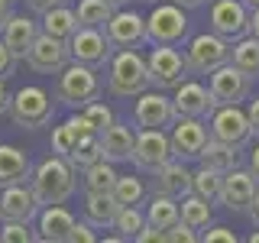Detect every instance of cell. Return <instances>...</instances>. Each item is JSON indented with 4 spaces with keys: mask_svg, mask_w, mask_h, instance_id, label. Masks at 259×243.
Returning <instances> with one entry per match:
<instances>
[{
    "mask_svg": "<svg viewBox=\"0 0 259 243\" xmlns=\"http://www.w3.org/2000/svg\"><path fill=\"white\" fill-rule=\"evenodd\" d=\"M29 188H32V194H36L39 208L65 205V201L75 194V188H78V169L71 166L65 156L52 152V156H46L36 169H32Z\"/></svg>",
    "mask_w": 259,
    "mask_h": 243,
    "instance_id": "6da1fadb",
    "label": "cell"
},
{
    "mask_svg": "<svg viewBox=\"0 0 259 243\" xmlns=\"http://www.w3.org/2000/svg\"><path fill=\"white\" fill-rule=\"evenodd\" d=\"M149 88V68L136 49H113L107 62V91L113 97H140Z\"/></svg>",
    "mask_w": 259,
    "mask_h": 243,
    "instance_id": "7a4b0ae2",
    "label": "cell"
},
{
    "mask_svg": "<svg viewBox=\"0 0 259 243\" xmlns=\"http://www.w3.org/2000/svg\"><path fill=\"white\" fill-rule=\"evenodd\" d=\"M104 91L101 75L91 65H81V62H68L59 71V88H55V97L71 110H81L88 101H97Z\"/></svg>",
    "mask_w": 259,
    "mask_h": 243,
    "instance_id": "3957f363",
    "label": "cell"
},
{
    "mask_svg": "<svg viewBox=\"0 0 259 243\" xmlns=\"http://www.w3.org/2000/svg\"><path fill=\"white\" fill-rule=\"evenodd\" d=\"M52 117H55V101L39 85H26L16 94H10V120L16 127L39 130V127L52 124Z\"/></svg>",
    "mask_w": 259,
    "mask_h": 243,
    "instance_id": "277c9868",
    "label": "cell"
},
{
    "mask_svg": "<svg viewBox=\"0 0 259 243\" xmlns=\"http://www.w3.org/2000/svg\"><path fill=\"white\" fill-rule=\"evenodd\" d=\"M188 39V16L178 4H152L146 16V43L149 46H178Z\"/></svg>",
    "mask_w": 259,
    "mask_h": 243,
    "instance_id": "5b68a950",
    "label": "cell"
},
{
    "mask_svg": "<svg viewBox=\"0 0 259 243\" xmlns=\"http://www.w3.org/2000/svg\"><path fill=\"white\" fill-rule=\"evenodd\" d=\"M207 130L214 140L233 146L237 152H243L253 140V127H249V117L240 104H217L214 113L207 117Z\"/></svg>",
    "mask_w": 259,
    "mask_h": 243,
    "instance_id": "8992f818",
    "label": "cell"
},
{
    "mask_svg": "<svg viewBox=\"0 0 259 243\" xmlns=\"http://www.w3.org/2000/svg\"><path fill=\"white\" fill-rule=\"evenodd\" d=\"M230 46L224 36H217V32H198V36L188 39V46H185V62H188V71L191 75H210L214 68H221V65L230 62Z\"/></svg>",
    "mask_w": 259,
    "mask_h": 243,
    "instance_id": "52a82bcc",
    "label": "cell"
},
{
    "mask_svg": "<svg viewBox=\"0 0 259 243\" xmlns=\"http://www.w3.org/2000/svg\"><path fill=\"white\" fill-rule=\"evenodd\" d=\"M146 68H149V88L159 91H175L191 75L185 52H178L175 46H152V52L146 55Z\"/></svg>",
    "mask_w": 259,
    "mask_h": 243,
    "instance_id": "ba28073f",
    "label": "cell"
},
{
    "mask_svg": "<svg viewBox=\"0 0 259 243\" xmlns=\"http://www.w3.org/2000/svg\"><path fill=\"white\" fill-rule=\"evenodd\" d=\"M68 52H71V62L91 65V68L101 71V68H107V62L113 55V46H110L107 32L101 26H78L68 36Z\"/></svg>",
    "mask_w": 259,
    "mask_h": 243,
    "instance_id": "9c48e42d",
    "label": "cell"
},
{
    "mask_svg": "<svg viewBox=\"0 0 259 243\" xmlns=\"http://www.w3.org/2000/svg\"><path fill=\"white\" fill-rule=\"evenodd\" d=\"M207 91L214 97V104H243L253 94V78L243 75L233 62H227L207 75Z\"/></svg>",
    "mask_w": 259,
    "mask_h": 243,
    "instance_id": "30bf717a",
    "label": "cell"
},
{
    "mask_svg": "<svg viewBox=\"0 0 259 243\" xmlns=\"http://www.w3.org/2000/svg\"><path fill=\"white\" fill-rule=\"evenodd\" d=\"M172 156V140L165 130H152V127H140L136 130V146H133V166L140 172H156L159 166H165Z\"/></svg>",
    "mask_w": 259,
    "mask_h": 243,
    "instance_id": "8fae6325",
    "label": "cell"
},
{
    "mask_svg": "<svg viewBox=\"0 0 259 243\" xmlns=\"http://www.w3.org/2000/svg\"><path fill=\"white\" fill-rule=\"evenodd\" d=\"M207 26L227 43H237L249 32V7L243 0H214L207 13Z\"/></svg>",
    "mask_w": 259,
    "mask_h": 243,
    "instance_id": "7c38bea8",
    "label": "cell"
},
{
    "mask_svg": "<svg viewBox=\"0 0 259 243\" xmlns=\"http://www.w3.org/2000/svg\"><path fill=\"white\" fill-rule=\"evenodd\" d=\"M168 140H172V156L188 162V159H198L201 149L207 146L210 140V130H207V120H198V117H175V124L168 127Z\"/></svg>",
    "mask_w": 259,
    "mask_h": 243,
    "instance_id": "4fadbf2b",
    "label": "cell"
},
{
    "mask_svg": "<svg viewBox=\"0 0 259 243\" xmlns=\"http://www.w3.org/2000/svg\"><path fill=\"white\" fill-rule=\"evenodd\" d=\"M71 62V52H68V39H55L49 32L39 29L36 43L26 52V65L36 75H59L65 65Z\"/></svg>",
    "mask_w": 259,
    "mask_h": 243,
    "instance_id": "5bb4252c",
    "label": "cell"
},
{
    "mask_svg": "<svg viewBox=\"0 0 259 243\" xmlns=\"http://www.w3.org/2000/svg\"><path fill=\"white\" fill-rule=\"evenodd\" d=\"M175 104L172 97H165V91L159 88H146V91L136 97L133 107V124L136 127H152V130H168L175 124Z\"/></svg>",
    "mask_w": 259,
    "mask_h": 243,
    "instance_id": "9a60e30c",
    "label": "cell"
},
{
    "mask_svg": "<svg viewBox=\"0 0 259 243\" xmlns=\"http://www.w3.org/2000/svg\"><path fill=\"white\" fill-rule=\"evenodd\" d=\"M256 191H259V182L253 178V172L233 166L230 172H224L221 198H217V201H221L227 211H240V214H246L249 205H253V198H256Z\"/></svg>",
    "mask_w": 259,
    "mask_h": 243,
    "instance_id": "2e32d148",
    "label": "cell"
},
{
    "mask_svg": "<svg viewBox=\"0 0 259 243\" xmlns=\"http://www.w3.org/2000/svg\"><path fill=\"white\" fill-rule=\"evenodd\" d=\"M104 32H107L110 46L113 49H136L146 43V16H140L136 10H113V16L107 20V26H104Z\"/></svg>",
    "mask_w": 259,
    "mask_h": 243,
    "instance_id": "e0dca14e",
    "label": "cell"
},
{
    "mask_svg": "<svg viewBox=\"0 0 259 243\" xmlns=\"http://www.w3.org/2000/svg\"><path fill=\"white\" fill-rule=\"evenodd\" d=\"M172 104H175V113H178V117H198V120H207L210 113H214V107H217L207 88L198 85V81H188V78L175 88Z\"/></svg>",
    "mask_w": 259,
    "mask_h": 243,
    "instance_id": "ac0fdd59",
    "label": "cell"
},
{
    "mask_svg": "<svg viewBox=\"0 0 259 243\" xmlns=\"http://www.w3.org/2000/svg\"><path fill=\"white\" fill-rule=\"evenodd\" d=\"M39 217V201L26 182L0 188V221H32Z\"/></svg>",
    "mask_w": 259,
    "mask_h": 243,
    "instance_id": "d6986e66",
    "label": "cell"
},
{
    "mask_svg": "<svg viewBox=\"0 0 259 243\" xmlns=\"http://www.w3.org/2000/svg\"><path fill=\"white\" fill-rule=\"evenodd\" d=\"M39 36V20H32V16L26 13H13L10 20L0 26V39L7 43V49L16 55V62H26V52L32 49V43H36Z\"/></svg>",
    "mask_w": 259,
    "mask_h": 243,
    "instance_id": "ffe728a7",
    "label": "cell"
},
{
    "mask_svg": "<svg viewBox=\"0 0 259 243\" xmlns=\"http://www.w3.org/2000/svg\"><path fill=\"white\" fill-rule=\"evenodd\" d=\"M191 175L185 169L182 159H168L165 166H159L156 172H152V188H156L159 194H168V198L182 201L185 194H191Z\"/></svg>",
    "mask_w": 259,
    "mask_h": 243,
    "instance_id": "44dd1931",
    "label": "cell"
},
{
    "mask_svg": "<svg viewBox=\"0 0 259 243\" xmlns=\"http://www.w3.org/2000/svg\"><path fill=\"white\" fill-rule=\"evenodd\" d=\"M75 227V217L65 205H46L39 208V230L36 237L46 243H68V233Z\"/></svg>",
    "mask_w": 259,
    "mask_h": 243,
    "instance_id": "7402d4cb",
    "label": "cell"
},
{
    "mask_svg": "<svg viewBox=\"0 0 259 243\" xmlns=\"http://www.w3.org/2000/svg\"><path fill=\"white\" fill-rule=\"evenodd\" d=\"M133 146H136V130L130 124H120V120H113V124L101 133V149H104V159L107 162H130L133 159Z\"/></svg>",
    "mask_w": 259,
    "mask_h": 243,
    "instance_id": "603a6c76",
    "label": "cell"
},
{
    "mask_svg": "<svg viewBox=\"0 0 259 243\" xmlns=\"http://www.w3.org/2000/svg\"><path fill=\"white\" fill-rule=\"evenodd\" d=\"M120 201L113 198V191H88L84 194V221L94 230H110L113 221L120 214Z\"/></svg>",
    "mask_w": 259,
    "mask_h": 243,
    "instance_id": "cb8c5ba5",
    "label": "cell"
},
{
    "mask_svg": "<svg viewBox=\"0 0 259 243\" xmlns=\"http://www.w3.org/2000/svg\"><path fill=\"white\" fill-rule=\"evenodd\" d=\"M91 133H97V130L88 124V117L84 113H71L68 120H65V124H59L52 130V152H59V156H65L68 159V152L75 149V146L84 140V136H91Z\"/></svg>",
    "mask_w": 259,
    "mask_h": 243,
    "instance_id": "d4e9b609",
    "label": "cell"
},
{
    "mask_svg": "<svg viewBox=\"0 0 259 243\" xmlns=\"http://www.w3.org/2000/svg\"><path fill=\"white\" fill-rule=\"evenodd\" d=\"M29 175H32V162H29L26 152H23L20 146H4L0 143V188L29 182Z\"/></svg>",
    "mask_w": 259,
    "mask_h": 243,
    "instance_id": "484cf974",
    "label": "cell"
},
{
    "mask_svg": "<svg viewBox=\"0 0 259 243\" xmlns=\"http://www.w3.org/2000/svg\"><path fill=\"white\" fill-rule=\"evenodd\" d=\"M78 26H81V23H78V13L71 10L68 4L46 10V13H42V20H39V29L49 32V36H55V39H68Z\"/></svg>",
    "mask_w": 259,
    "mask_h": 243,
    "instance_id": "4316f807",
    "label": "cell"
},
{
    "mask_svg": "<svg viewBox=\"0 0 259 243\" xmlns=\"http://www.w3.org/2000/svg\"><path fill=\"white\" fill-rule=\"evenodd\" d=\"M175 221H182V214H178V201L168 198V194L152 191L149 205H146V224H152L156 230H165V227H172Z\"/></svg>",
    "mask_w": 259,
    "mask_h": 243,
    "instance_id": "83f0119b",
    "label": "cell"
},
{
    "mask_svg": "<svg viewBox=\"0 0 259 243\" xmlns=\"http://www.w3.org/2000/svg\"><path fill=\"white\" fill-rule=\"evenodd\" d=\"M230 62L237 65V68L243 71V75H249V78H259V39L256 36H243L237 39V43L230 46Z\"/></svg>",
    "mask_w": 259,
    "mask_h": 243,
    "instance_id": "f1b7e54d",
    "label": "cell"
},
{
    "mask_svg": "<svg viewBox=\"0 0 259 243\" xmlns=\"http://www.w3.org/2000/svg\"><path fill=\"white\" fill-rule=\"evenodd\" d=\"M237 156L240 152L233 149V146H227V143H221V140H214V136H210L207 140V146L204 149H201V156H198V162L204 169H214V172H230L233 166H237Z\"/></svg>",
    "mask_w": 259,
    "mask_h": 243,
    "instance_id": "f546056e",
    "label": "cell"
},
{
    "mask_svg": "<svg viewBox=\"0 0 259 243\" xmlns=\"http://www.w3.org/2000/svg\"><path fill=\"white\" fill-rule=\"evenodd\" d=\"M178 214H182V221L191 227V230H198V237H201V230H207L210 227V201H204L201 194H185L182 198V205H178Z\"/></svg>",
    "mask_w": 259,
    "mask_h": 243,
    "instance_id": "4dcf8cb0",
    "label": "cell"
},
{
    "mask_svg": "<svg viewBox=\"0 0 259 243\" xmlns=\"http://www.w3.org/2000/svg\"><path fill=\"white\" fill-rule=\"evenodd\" d=\"M117 7L110 4V0H78V23L81 26H107V20L113 16Z\"/></svg>",
    "mask_w": 259,
    "mask_h": 243,
    "instance_id": "1f68e13d",
    "label": "cell"
},
{
    "mask_svg": "<svg viewBox=\"0 0 259 243\" xmlns=\"http://www.w3.org/2000/svg\"><path fill=\"white\" fill-rule=\"evenodd\" d=\"M117 169L107 159H97L94 166L84 169V191H113V182H117Z\"/></svg>",
    "mask_w": 259,
    "mask_h": 243,
    "instance_id": "d6a6232c",
    "label": "cell"
},
{
    "mask_svg": "<svg viewBox=\"0 0 259 243\" xmlns=\"http://www.w3.org/2000/svg\"><path fill=\"white\" fill-rule=\"evenodd\" d=\"M97 159H104V149H101V133H91V136H84L75 149L68 152V162L78 169V172H84L88 166H94Z\"/></svg>",
    "mask_w": 259,
    "mask_h": 243,
    "instance_id": "836d02e7",
    "label": "cell"
},
{
    "mask_svg": "<svg viewBox=\"0 0 259 243\" xmlns=\"http://www.w3.org/2000/svg\"><path fill=\"white\" fill-rule=\"evenodd\" d=\"M143 227H146V211H140L136 205H123L120 214H117V221H113V230L123 240H136V233H140Z\"/></svg>",
    "mask_w": 259,
    "mask_h": 243,
    "instance_id": "e575fe53",
    "label": "cell"
},
{
    "mask_svg": "<svg viewBox=\"0 0 259 243\" xmlns=\"http://www.w3.org/2000/svg\"><path fill=\"white\" fill-rule=\"evenodd\" d=\"M221 182H224L221 172H214V169H204V166H201L198 172L191 175V191L201 194L204 201H210V205H214V201L221 198Z\"/></svg>",
    "mask_w": 259,
    "mask_h": 243,
    "instance_id": "d590c367",
    "label": "cell"
},
{
    "mask_svg": "<svg viewBox=\"0 0 259 243\" xmlns=\"http://www.w3.org/2000/svg\"><path fill=\"white\" fill-rule=\"evenodd\" d=\"M113 198L120 201V205H140L146 198V185L140 175H117V182H113Z\"/></svg>",
    "mask_w": 259,
    "mask_h": 243,
    "instance_id": "8d00e7d4",
    "label": "cell"
},
{
    "mask_svg": "<svg viewBox=\"0 0 259 243\" xmlns=\"http://www.w3.org/2000/svg\"><path fill=\"white\" fill-rule=\"evenodd\" d=\"M81 113L88 117V124H91V127L97 130V133H104V130H107V127L113 124V120H117V117H113V110H110L107 104L101 101V97H97V101H88L84 107H81Z\"/></svg>",
    "mask_w": 259,
    "mask_h": 243,
    "instance_id": "74e56055",
    "label": "cell"
},
{
    "mask_svg": "<svg viewBox=\"0 0 259 243\" xmlns=\"http://www.w3.org/2000/svg\"><path fill=\"white\" fill-rule=\"evenodd\" d=\"M0 240L4 243H32L39 237L29 230V221H0Z\"/></svg>",
    "mask_w": 259,
    "mask_h": 243,
    "instance_id": "f35d334b",
    "label": "cell"
},
{
    "mask_svg": "<svg viewBox=\"0 0 259 243\" xmlns=\"http://www.w3.org/2000/svg\"><path fill=\"white\" fill-rule=\"evenodd\" d=\"M162 240H168V243H194L198 240V230H191L185 221H175L172 227L162 230Z\"/></svg>",
    "mask_w": 259,
    "mask_h": 243,
    "instance_id": "ab89813d",
    "label": "cell"
},
{
    "mask_svg": "<svg viewBox=\"0 0 259 243\" xmlns=\"http://www.w3.org/2000/svg\"><path fill=\"white\" fill-rule=\"evenodd\" d=\"M198 240H204V243H237V233H233L230 227L217 224V227H210V230H201Z\"/></svg>",
    "mask_w": 259,
    "mask_h": 243,
    "instance_id": "60d3db41",
    "label": "cell"
},
{
    "mask_svg": "<svg viewBox=\"0 0 259 243\" xmlns=\"http://www.w3.org/2000/svg\"><path fill=\"white\" fill-rule=\"evenodd\" d=\"M94 240H97L94 227L88 221H75V227H71V233H68V243H94Z\"/></svg>",
    "mask_w": 259,
    "mask_h": 243,
    "instance_id": "b9f144b4",
    "label": "cell"
},
{
    "mask_svg": "<svg viewBox=\"0 0 259 243\" xmlns=\"http://www.w3.org/2000/svg\"><path fill=\"white\" fill-rule=\"evenodd\" d=\"M13 68H16V55L7 49V43L0 39V78H10L13 75Z\"/></svg>",
    "mask_w": 259,
    "mask_h": 243,
    "instance_id": "7bdbcfd3",
    "label": "cell"
},
{
    "mask_svg": "<svg viewBox=\"0 0 259 243\" xmlns=\"http://www.w3.org/2000/svg\"><path fill=\"white\" fill-rule=\"evenodd\" d=\"M26 4H29V10H32V13L42 16L46 10H52V7H62V4H68V0H26Z\"/></svg>",
    "mask_w": 259,
    "mask_h": 243,
    "instance_id": "ee69618b",
    "label": "cell"
},
{
    "mask_svg": "<svg viewBox=\"0 0 259 243\" xmlns=\"http://www.w3.org/2000/svg\"><path fill=\"white\" fill-rule=\"evenodd\" d=\"M246 117H249V127H253V136L259 140V97H253V101H249Z\"/></svg>",
    "mask_w": 259,
    "mask_h": 243,
    "instance_id": "f6af8a7d",
    "label": "cell"
},
{
    "mask_svg": "<svg viewBox=\"0 0 259 243\" xmlns=\"http://www.w3.org/2000/svg\"><path fill=\"white\" fill-rule=\"evenodd\" d=\"M136 240H140V243H152V240H162V230H156L152 224H146L143 230L136 233Z\"/></svg>",
    "mask_w": 259,
    "mask_h": 243,
    "instance_id": "bcb514c9",
    "label": "cell"
},
{
    "mask_svg": "<svg viewBox=\"0 0 259 243\" xmlns=\"http://www.w3.org/2000/svg\"><path fill=\"white\" fill-rule=\"evenodd\" d=\"M10 113V91H7V78H0V117Z\"/></svg>",
    "mask_w": 259,
    "mask_h": 243,
    "instance_id": "7dc6e473",
    "label": "cell"
},
{
    "mask_svg": "<svg viewBox=\"0 0 259 243\" xmlns=\"http://www.w3.org/2000/svg\"><path fill=\"white\" fill-rule=\"evenodd\" d=\"M13 16V0H0V26Z\"/></svg>",
    "mask_w": 259,
    "mask_h": 243,
    "instance_id": "c3c4849f",
    "label": "cell"
},
{
    "mask_svg": "<svg viewBox=\"0 0 259 243\" xmlns=\"http://www.w3.org/2000/svg\"><path fill=\"white\" fill-rule=\"evenodd\" d=\"M249 172H253V178H256V182H259V146H256V149L253 152H249Z\"/></svg>",
    "mask_w": 259,
    "mask_h": 243,
    "instance_id": "681fc988",
    "label": "cell"
},
{
    "mask_svg": "<svg viewBox=\"0 0 259 243\" xmlns=\"http://www.w3.org/2000/svg\"><path fill=\"white\" fill-rule=\"evenodd\" d=\"M249 36L259 39V7H256V10H249Z\"/></svg>",
    "mask_w": 259,
    "mask_h": 243,
    "instance_id": "f907efd6",
    "label": "cell"
},
{
    "mask_svg": "<svg viewBox=\"0 0 259 243\" xmlns=\"http://www.w3.org/2000/svg\"><path fill=\"white\" fill-rule=\"evenodd\" d=\"M246 214H249V221H253V224L259 227V191H256V198H253V205H249Z\"/></svg>",
    "mask_w": 259,
    "mask_h": 243,
    "instance_id": "816d5d0a",
    "label": "cell"
},
{
    "mask_svg": "<svg viewBox=\"0 0 259 243\" xmlns=\"http://www.w3.org/2000/svg\"><path fill=\"white\" fill-rule=\"evenodd\" d=\"M172 4H178V7H185V10H198V7H204L207 0H172Z\"/></svg>",
    "mask_w": 259,
    "mask_h": 243,
    "instance_id": "f5cc1de1",
    "label": "cell"
},
{
    "mask_svg": "<svg viewBox=\"0 0 259 243\" xmlns=\"http://www.w3.org/2000/svg\"><path fill=\"white\" fill-rule=\"evenodd\" d=\"M249 243H259V227H256L253 233H249Z\"/></svg>",
    "mask_w": 259,
    "mask_h": 243,
    "instance_id": "db71d44e",
    "label": "cell"
},
{
    "mask_svg": "<svg viewBox=\"0 0 259 243\" xmlns=\"http://www.w3.org/2000/svg\"><path fill=\"white\" fill-rule=\"evenodd\" d=\"M243 4H246L249 10H256V7H259V0H243Z\"/></svg>",
    "mask_w": 259,
    "mask_h": 243,
    "instance_id": "11a10c76",
    "label": "cell"
},
{
    "mask_svg": "<svg viewBox=\"0 0 259 243\" xmlns=\"http://www.w3.org/2000/svg\"><path fill=\"white\" fill-rule=\"evenodd\" d=\"M110 4H113V7H123V4H126V0H110Z\"/></svg>",
    "mask_w": 259,
    "mask_h": 243,
    "instance_id": "9f6ffc18",
    "label": "cell"
},
{
    "mask_svg": "<svg viewBox=\"0 0 259 243\" xmlns=\"http://www.w3.org/2000/svg\"><path fill=\"white\" fill-rule=\"evenodd\" d=\"M143 4H159V0H143Z\"/></svg>",
    "mask_w": 259,
    "mask_h": 243,
    "instance_id": "6f0895ef",
    "label": "cell"
}]
</instances>
